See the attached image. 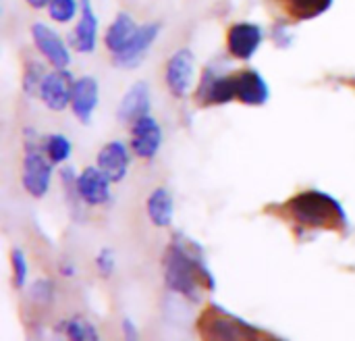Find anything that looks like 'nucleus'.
Returning a JSON list of instances; mask_svg holds the SVG:
<instances>
[{"instance_id":"obj_2","label":"nucleus","mask_w":355,"mask_h":341,"mask_svg":"<svg viewBox=\"0 0 355 341\" xmlns=\"http://www.w3.org/2000/svg\"><path fill=\"white\" fill-rule=\"evenodd\" d=\"M283 213L287 219L295 223L300 231L306 229H324V231H339L345 233L349 223L343 206L339 200L333 196L318 192V190H308L297 196H293L285 206Z\"/></svg>"},{"instance_id":"obj_17","label":"nucleus","mask_w":355,"mask_h":341,"mask_svg":"<svg viewBox=\"0 0 355 341\" xmlns=\"http://www.w3.org/2000/svg\"><path fill=\"white\" fill-rule=\"evenodd\" d=\"M137 23H135V19L129 15V13H119L116 17H114V21L108 25V29H106V33H104V46L108 48V52L114 56V54H119V52H123L125 48H127V44L133 40V35H135V31H137Z\"/></svg>"},{"instance_id":"obj_21","label":"nucleus","mask_w":355,"mask_h":341,"mask_svg":"<svg viewBox=\"0 0 355 341\" xmlns=\"http://www.w3.org/2000/svg\"><path fill=\"white\" fill-rule=\"evenodd\" d=\"M44 150L48 154V158L54 163V165H60L64 160H69L71 156V150H73V144L67 135L62 133H50L46 140H44Z\"/></svg>"},{"instance_id":"obj_12","label":"nucleus","mask_w":355,"mask_h":341,"mask_svg":"<svg viewBox=\"0 0 355 341\" xmlns=\"http://www.w3.org/2000/svg\"><path fill=\"white\" fill-rule=\"evenodd\" d=\"M262 29L256 23H235L227 33V50L233 58L250 60L260 44H262Z\"/></svg>"},{"instance_id":"obj_23","label":"nucleus","mask_w":355,"mask_h":341,"mask_svg":"<svg viewBox=\"0 0 355 341\" xmlns=\"http://www.w3.org/2000/svg\"><path fill=\"white\" fill-rule=\"evenodd\" d=\"M79 0H52L48 6V15L50 19H54L56 23H69L75 19L77 10H79Z\"/></svg>"},{"instance_id":"obj_20","label":"nucleus","mask_w":355,"mask_h":341,"mask_svg":"<svg viewBox=\"0 0 355 341\" xmlns=\"http://www.w3.org/2000/svg\"><path fill=\"white\" fill-rule=\"evenodd\" d=\"M58 331L67 341H100L96 327L83 317H71L58 325Z\"/></svg>"},{"instance_id":"obj_6","label":"nucleus","mask_w":355,"mask_h":341,"mask_svg":"<svg viewBox=\"0 0 355 341\" xmlns=\"http://www.w3.org/2000/svg\"><path fill=\"white\" fill-rule=\"evenodd\" d=\"M162 31V23L160 21H148V23H141L133 35V40L127 44V48L119 54L112 56V63L123 67V69H133L137 67L146 54L150 52V48L154 46V42L158 40Z\"/></svg>"},{"instance_id":"obj_14","label":"nucleus","mask_w":355,"mask_h":341,"mask_svg":"<svg viewBox=\"0 0 355 341\" xmlns=\"http://www.w3.org/2000/svg\"><path fill=\"white\" fill-rule=\"evenodd\" d=\"M98 42V17L94 10L92 0H81V10H79V21L71 33V44L77 52L89 54L94 52Z\"/></svg>"},{"instance_id":"obj_4","label":"nucleus","mask_w":355,"mask_h":341,"mask_svg":"<svg viewBox=\"0 0 355 341\" xmlns=\"http://www.w3.org/2000/svg\"><path fill=\"white\" fill-rule=\"evenodd\" d=\"M52 160L44 150V142L31 127L23 129V171L21 183L33 198H44L52 181Z\"/></svg>"},{"instance_id":"obj_7","label":"nucleus","mask_w":355,"mask_h":341,"mask_svg":"<svg viewBox=\"0 0 355 341\" xmlns=\"http://www.w3.org/2000/svg\"><path fill=\"white\" fill-rule=\"evenodd\" d=\"M75 81L73 75L67 69H54L46 75L42 88H40V98L44 102L46 108L50 110H64L67 106H71L73 100V90H75Z\"/></svg>"},{"instance_id":"obj_27","label":"nucleus","mask_w":355,"mask_h":341,"mask_svg":"<svg viewBox=\"0 0 355 341\" xmlns=\"http://www.w3.org/2000/svg\"><path fill=\"white\" fill-rule=\"evenodd\" d=\"M123 333H125V341H139L137 340V329H135L131 319L123 321Z\"/></svg>"},{"instance_id":"obj_10","label":"nucleus","mask_w":355,"mask_h":341,"mask_svg":"<svg viewBox=\"0 0 355 341\" xmlns=\"http://www.w3.org/2000/svg\"><path fill=\"white\" fill-rule=\"evenodd\" d=\"M160 146H162V129L152 115H146L131 125V150L137 158L144 160L156 158Z\"/></svg>"},{"instance_id":"obj_19","label":"nucleus","mask_w":355,"mask_h":341,"mask_svg":"<svg viewBox=\"0 0 355 341\" xmlns=\"http://www.w3.org/2000/svg\"><path fill=\"white\" fill-rule=\"evenodd\" d=\"M285 10L295 21H308L316 19L322 13H327L333 4V0H283Z\"/></svg>"},{"instance_id":"obj_25","label":"nucleus","mask_w":355,"mask_h":341,"mask_svg":"<svg viewBox=\"0 0 355 341\" xmlns=\"http://www.w3.org/2000/svg\"><path fill=\"white\" fill-rule=\"evenodd\" d=\"M96 269H98V273L104 279L112 277V273L116 269V258H114V252L110 248H102L98 252V256H96Z\"/></svg>"},{"instance_id":"obj_24","label":"nucleus","mask_w":355,"mask_h":341,"mask_svg":"<svg viewBox=\"0 0 355 341\" xmlns=\"http://www.w3.org/2000/svg\"><path fill=\"white\" fill-rule=\"evenodd\" d=\"M10 265H12V281H15V288H23L25 281H27V273H29L27 258H25L23 250H17V248L12 250Z\"/></svg>"},{"instance_id":"obj_26","label":"nucleus","mask_w":355,"mask_h":341,"mask_svg":"<svg viewBox=\"0 0 355 341\" xmlns=\"http://www.w3.org/2000/svg\"><path fill=\"white\" fill-rule=\"evenodd\" d=\"M31 294H33L35 302L50 304V302H52V296H54V288H52V283H50V281H46V279H40V281L33 285Z\"/></svg>"},{"instance_id":"obj_3","label":"nucleus","mask_w":355,"mask_h":341,"mask_svg":"<svg viewBox=\"0 0 355 341\" xmlns=\"http://www.w3.org/2000/svg\"><path fill=\"white\" fill-rule=\"evenodd\" d=\"M198 335L202 341H262L266 338L262 329L216 304H208L200 315Z\"/></svg>"},{"instance_id":"obj_28","label":"nucleus","mask_w":355,"mask_h":341,"mask_svg":"<svg viewBox=\"0 0 355 341\" xmlns=\"http://www.w3.org/2000/svg\"><path fill=\"white\" fill-rule=\"evenodd\" d=\"M31 8H48L52 0H25Z\"/></svg>"},{"instance_id":"obj_16","label":"nucleus","mask_w":355,"mask_h":341,"mask_svg":"<svg viewBox=\"0 0 355 341\" xmlns=\"http://www.w3.org/2000/svg\"><path fill=\"white\" fill-rule=\"evenodd\" d=\"M100 100V90H98V81L89 75L79 77L75 81V90H73V100H71V110L73 115L81 121V123H89L92 115L98 106Z\"/></svg>"},{"instance_id":"obj_1","label":"nucleus","mask_w":355,"mask_h":341,"mask_svg":"<svg viewBox=\"0 0 355 341\" xmlns=\"http://www.w3.org/2000/svg\"><path fill=\"white\" fill-rule=\"evenodd\" d=\"M162 271L164 285L191 302H200L204 294H212L216 290L214 275L206 265L202 248L181 233H175L166 246Z\"/></svg>"},{"instance_id":"obj_15","label":"nucleus","mask_w":355,"mask_h":341,"mask_svg":"<svg viewBox=\"0 0 355 341\" xmlns=\"http://www.w3.org/2000/svg\"><path fill=\"white\" fill-rule=\"evenodd\" d=\"M150 108H152L150 88L146 81H137L125 92L121 106H119V119H121V123L133 125L137 119L150 115Z\"/></svg>"},{"instance_id":"obj_11","label":"nucleus","mask_w":355,"mask_h":341,"mask_svg":"<svg viewBox=\"0 0 355 341\" xmlns=\"http://www.w3.org/2000/svg\"><path fill=\"white\" fill-rule=\"evenodd\" d=\"M110 183L112 181L98 167H87L77 175V196L87 206H104L112 198Z\"/></svg>"},{"instance_id":"obj_9","label":"nucleus","mask_w":355,"mask_h":341,"mask_svg":"<svg viewBox=\"0 0 355 341\" xmlns=\"http://www.w3.org/2000/svg\"><path fill=\"white\" fill-rule=\"evenodd\" d=\"M31 38L37 48V52L54 67V69H67L71 65V52L62 38L44 23L31 25Z\"/></svg>"},{"instance_id":"obj_8","label":"nucleus","mask_w":355,"mask_h":341,"mask_svg":"<svg viewBox=\"0 0 355 341\" xmlns=\"http://www.w3.org/2000/svg\"><path fill=\"white\" fill-rule=\"evenodd\" d=\"M233 81V98L248 106H262L270 98V90L266 79L256 69H243L231 73Z\"/></svg>"},{"instance_id":"obj_13","label":"nucleus","mask_w":355,"mask_h":341,"mask_svg":"<svg viewBox=\"0 0 355 341\" xmlns=\"http://www.w3.org/2000/svg\"><path fill=\"white\" fill-rule=\"evenodd\" d=\"M129 163H131V152L129 148L119 142V140H112L108 144L102 146V150L98 152V158H96V167L112 181V183H119L127 177V171H129Z\"/></svg>"},{"instance_id":"obj_5","label":"nucleus","mask_w":355,"mask_h":341,"mask_svg":"<svg viewBox=\"0 0 355 341\" xmlns=\"http://www.w3.org/2000/svg\"><path fill=\"white\" fill-rule=\"evenodd\" d=\"M193 77H196L193 52L189 48L175 50L164 69V81H166L168 92L175 98H185L189 94V90L193 88Z\"/></svg>"},{"instance_id":"obj_18","label":"nucleus","mask_w":355,"mask_h":341,"mask_svg":"<svg viewBox=\"0 0 355 341\" xmlns=\"http://www.w3.org/2000/svg\"><path fill=\"white\" fill-rule=\"evenodd\" d=\"M146 210H148L150 221L156 227H160V229L168 227L173 223V217H175V200H173V194L166 188H156L148 196Z\"/></svg>"},{"instance_id":"obj_29","label":"nucleus","mask_w":355,"mask_h":341,"mask_svg":"<svg viewBox=\"0 0 355 341\" xmlns=\"http://www.w3.org/2000/svg\"><path fill=\"white\" fill-rule=\"evenodd\" d=\"M262 341H285V340H279V338H270V335H266Z\"/></svg>"},{"instance_id":"obj_22","label":"nucleus","mask_w":355,"mask_h":341,"mask_svg":"<svg viewBox=\"0 0 355 341\" xmlns=\"http://www.w3.org/2000/svg\"><path fill=\"white\" fill-rule=\"evenodd\" d=\"M46 67H44V63H40V60H29L27 65H25V71H23V92L27 94V96H40V88H42V83H44V79H46Z\"/></svg>"}]
</instances>
